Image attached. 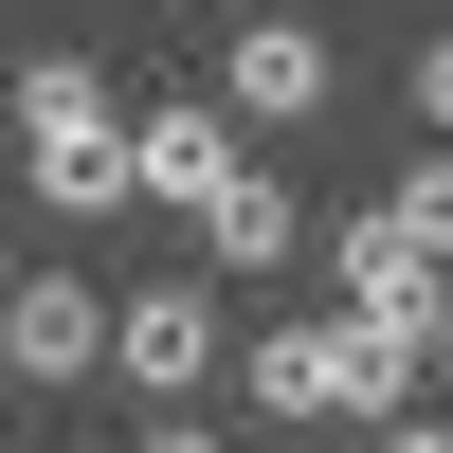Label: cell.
Here are the masks:
<instances>
[{
    "label": "cell",
    "instance_id": "cell-6",
    "mask_svg": "<svg viewBox=\"0 0 453 453\" xmlns=\"http://www.w3.org/2000/svg\"><path fill=\"white\" fill-rule=\"evenodd\" d=\"M326 91H345V55H326L309 19H236L218 36V109H236V127H309Z\"/></svg>",
    "mask_w": 453,
    "mask_h": 453
},
{
    "label": "cell",
    "instance_id": "cell-3",
    "mask_svg": "<svg viewBox=\"0 0 453 453\" xmlns=\"http://www.w3.org/2000/svg\"><path fill=\"white\" fill-rule=\"evenodd\" d=\"M218 363H236V309H218V273H145V290H109V381H127L145 418H181Z\"/></svg>",
    "mask_w": 453,
    "mask_h": 453
},
{
    "label": "cell",
    "instance_id": "cell-2",
    "mask_svg": "<svg viewBox=\"0 0 453 453\" xmlns=\"http://www.w3.org/2000/svg\"><path fill=\"white\" fill-rule=\"evenodd\" d=\"M399 363L363 345L345 309H309V326H254V418H290V435H363V418H399Z\"/></svg>",
    "mask_w": 453,
    "mask_h": 453
},
{
    "label": "cell",
    "instance_id": "cell-5",
    "mask_svg": "<svg viewBox=\"0 0 453 453\" xmlns=\"http://www.w3.org/2000/svg\"><path fill=\"white\" fill-rule=\"evenodd\" d=\"M91 363H109V290L91 273H19V290H0V381H19V399H73Z\"/></svg>",
    "mask_w": 453,
    "mask_h": 453
},
{
    "label": "cell",
    "instance_id": "cell-8",
    "mask_svg": "<svg viewBox=\"0 0 453 453\" xmlns=\"http://www.w3.org/2000/svg\"><path fill=\"white\" fill-rule=\"evenodd\" d=\"M290 236H309V218H290L273 164H236V181L200 200V254H218V273H290Z\"/></svg>",
    "mask_w": 453,
    "mask_h": 453
},
{
    "label": "cell",
    "instance_id": "cell-13",
    "mask_svg": "<svg viewBox=\"0 0 453 453\" xmlns=\"http://www.w3.org/2000/svg\"><path fill=\"white\" fill-rule=\"evenodd\" d=\"M435 363H453V290H435Z\"/></svg>",
    "mask_w": 453,
    "mask_h": 453
},
{
    "label": "cell",
    "instance_id": "cell-12",
    "mask_svg": "<svg viewBox=\"0 0 453 453\" xmlns=\"http://www.w3.org/2000/svg\"><path fill=\"white\" fill-rule=\"evenodd\" d=\"M363 453H453V435L435 418H363Z\"/></svg>",
    "mask_w": 453,
    "mask_h": 453
},
{
    "label": "cell",
    "instance_id": "cell-1",
    "mask_svg": "<svg viewBox=\"0 0 453 453\" xmlns=\"http://www.w3.org/2000/svg\"><path fill=\"white\" fill-rule=\"evenodd\" d=\"M19 181H36V218H109L127 200V109H109L91 55H19Z\"/></svg>",
    "mask_w": 453,
    "mask_h": 453
},
{
    "label": "cell",
    "instance_id": "cell-7",
    "mask_svg": "<svg viewBox=\"0 0 453 453\" xmlns=\"http://www.w3.org/2000/svg\"><path fill=\"white\" fill-rule=\"evenodd\" d=\"M218 181H236V109H218V91H181V109H127V200L200 218Z\"/></svg>",
    "mask_w": 453,
    "mask_h": 453
},
{
    "label": "cell",
    "instance_id": "cell-4",
    "mask_svg": "<svg viewBox=\"0 0 453 453\" xmlns=\"http://www.w3.org/2000/svg\"><path fill=\"white\" fill-rule=\"evenodd\" d=\"M326 273H345V326H363V345H381V363H399V381H418V363H435V290H453V273H435V254H418V236H399V218H381V200H363V218H345V236H326Z\"/></svg>",
    "mask_w": 453,
    "mask_h": 453
},
{
    "label": "cell",
    "instance_id": "cell-10",
    "mask_svg": "<svg viewBox=\"0 0 453 453\" xmlns=\"http://www.w3.org/2000/svg\"><path fill=\"white\" fill-rule=\"evenodd\" d=\"M399 91H418V127L453 145V36H418V73H399Z\"/></svg>",
    "mask_w": 453,
    "mask_h": 453
},
{
    "label": "cell",
    "instance_id": "cell-11",
    "mask_svg": "<svg viewBox=\"0 0 453 453\" xmlns=\"http://www.w3.org/2000/svg\"><path fill=\"white\" fill-rule=\"evenodd\" d=\"M127 453H236V435H218V418H200V399H181V418H145Z\"/></svg>",
    "mask_w": 453,
    "mask_h": 453
},
{
    "label": "cell",
    "instance_id": "cell-9",
    "mask_svg": "<svg viewBox=\"0 0 453 453\" xmlns=\"http://www.w3.org/2000/svg\"><path fill=\"white\" fill-rule=\"evenodd\" d=\"M381 218H399V236H418V254H435V273H453V145H418V164H399V181H381Z\"/></svg>",
    "mask_w": 453,
    "mask_h": 453
},
{
    "label": "cell",
    "instance_id": "cell-14",
    "mask_svg": "<svg viewBox=\"0 0 453 453\" xmlns=\"http://www.w3.org/2000/svg\"><path fill=\"white\" fill-rule=\"evenodd\" d=\"M0 290H19V236H0Z\"/></svg>",
    "mask_w": 453,
    "mask_h": 453
}]
</instances>
